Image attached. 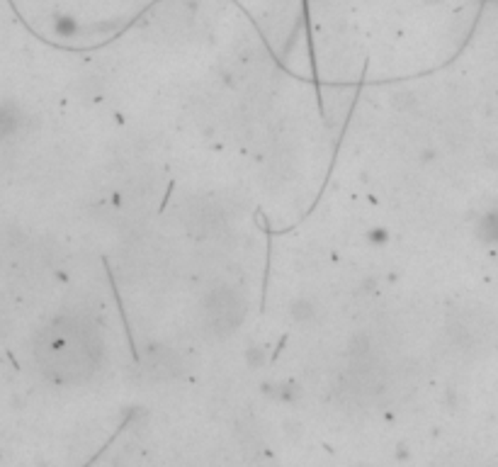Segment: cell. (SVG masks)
<instances>
[{"label":"cell","mask_w":498,"mask_h":467,"mask_svg":"<svg viewBox=\"0 0 498 467\" xmlns=\"http://www.w3.org/2000/svg\"><path fill=\"white\" fill-rule=\"evenodd\" d=\"M484 231L489 234V238L498 241V212H491V217L486 219V227H484Z\"/></svg>","instance_id":"3957f363"},{"label":"cell","mask_w":498,"mask_h":467,"mask_svg":"<svg viewBox=\"0 0 498 467\" xmlns=\"http://www.w3.org/2000/svg\"><path fill=\"white\" fill-rule=\"evenodd\" d=\"M39 368L44 375L54 380H78L88 373L95 360V345L91 334L73 319H56L42 334L34 344Z\"/></svg>","instance_id":"6da1fadb"},{"label":"cell","mask_w":498,"mask_h":467,"mask_svg":"<svg viewBox=\"0 0 498 467\" xmlns=\"http://www.w3.org/2000/svg\"><path fill=\"white\" fill-rule=\"evenodd\" d=\"M17 124V112L13 108H8V105H3L0 108V139L8 137L10 131L15 130Z\"/></svg>","instance_id":"7a4b0ae2"}]
</instances>
